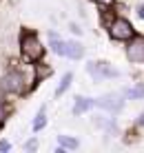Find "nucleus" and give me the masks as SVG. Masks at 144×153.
<instances>
[{"label":"nucleus","instance_id":"obj_1","mask_svg":"<svg viewBox=\"0 0 144 153\" xmlns=\"http://www.w3.org/2000/svg\"><path fill=\"white\" fill-rule=\"evenodd\" d=\"M51 49L56 51L58 56H65V58H71V60H78L82 58L84 49L80 42H67V40H60L56 33H51Z\"/></svg>","mask_w":144,"mask_h":153},{"label":"nucleus","instance_id":"obj_2","mask_svg":"<svg viewBox=\"0 0 144 153\" xmlns=\"http://www.w3.org/2000/svg\"><path fill=\"white\" fill-rule=\"evenodd\" d=\"M42 53H45V47L40 45V40L36 38V36H24L22 38V56H24V60L36 62V60L42 58Z\"/></svg>","mask_w":144,"mask_h":153},{"label":"nucleus","instance_id":"obj_3","mask_svg":"<svg viewBox=\"0 0 144 153\" xmlns=\"http://www.w3.org/2000/svg\"><path fill=\"white\" fill-rule=\"evenodd\" d=\"M109 33H111V38H113V40H131V38H133V27H131L129 20L118 18V20H113V22H111Z\"/></svg>","mask_w":144,"mask_h":153},{"label":"nucleus","instance_id":"obj_4","mask_svg":"<svg viewBox=\"0 0 144 153\" xmlns=\"http://www.w3.org/2000/svg\"><path fill=\"white\" fill-rule=\"evenodd\" d=\"M89 73H91L95 80H102V78H115V76H118V71L111 69L106 62H91V65H89Z\"/></svg>","mask_w":144,"mask_h":153},{"label":"nucleus","instance_id":"obj_5","mask_svg":"<svg viewBox=\"0 0 144 153\" xmlns=\"http://www.w3.org/2000/svg\"><path fill=\"white\" fill-rule=\"evenodd\" d=\"M131 62H144V38H133L129 49H126Z\"/></svg>","mask_w":144,"mask_h":153},{"label":"nucleus","instance_id":"obj_6","mask_svg":"<svg viewBox=\"0 0 144 153\" xmlns=\"http://www.w3.org/2000/svg\"><path fill=\"white\" fill-rule=\"evenodd\" d=\"M22 82H24L22 73H20V71H11L2 80V89H4V91H22Z\"/></svg>","mask_w":144,"mask_h":153},{"label":"nucleus","instance_id":"obj_7","mask_svg":"<svg viewBox=\"0 0 144 153\" xmlns=\"http://www.w3.org/2000/svg\"><path fill=\"white\" fill-rule=\"evenodd\" d=\"M98 104H100V107H104V109H109V111H118V109L122 107V100L118 96H106V98L100 100Z\"/></svg>","mask_w":144,"mask_h":153},{"label":"nucleus","instance_id":"obj_8","mask_svg":"<svg viewBox=\"0 0 144 153\" xmlns=\"http://www.w3.org/2000/svg\"><path fill=\"white\" fill-rule=\"evenodd\" d=\"M93 107V100H89V98H78L76 100V107H73V113L80 115V113H84L87 109H91Z\"/></svg>","mask_w":144,"mask_h":153},{"label":"nucleus","instance_id":"obj_9","mask_svg":"<svg viewBox=\"0 0 144 153\" xmlns=\"http://www.w3.org/2000/svg\"><path fill=\"white\" fill-rule=\"evenodd\" d=\"M58 142H60L62 146H67V149H78V140L67 138V135H60V138H58Z\"/></svg>","mask_w":144,"mask_h":153},{"label":"nucleus","instance_id":"obj_10","mask_svg":"<svg viewBox=\"0 0 144 153\" xmlns=\"http://www.w3.org/2000/svg\"><path fill=\"white\" fill-rule=\"evenodd\" d=\"M71 84V73H65V78H62V82H60V87H58V91H56V96H62V93L67 91V87Z\"/></svg>","mask_w":144,"mask_h":153},{"label":"nucleus","instance_id":"obj_11","mask_svg":"<svg viewBox=\"0 0 144 153\" xmlns=\"http://www.w3.org/2000/svg\"><path fill=\"white\" fill-rule=\"evenodd\" d=\"M126 96H129L131 100H135V98H144V84H140V87H135V89H131Z\"/></svg>","mask_w":144,"mask_h":153},{"label":"nucleus","instance_id":"obj_12","mask_svg":"<svg viewBox=\"0 0 144 153\" xmlns=\"http://www.w3.org/2000/svg\"><path fill=\"white\" fill-rule=\"evenodd\" d=\"M47 124V118H45V111H40L38 113V118H36V122H33V131H40L42 126Z\"/></svg>","mask_w":144,"mask_h":153},{"label":"nucleus","instance_id":"obj_13","mask_svg":"<svg viewBox=\"0 0 144 153\" xmlns=\"http://www.w3.org/2000/svg\"><path fill=\"white\" fill-rule=\"evenodd\" d=\"M7 113H9V107H7V104H0V122L7 118Z\"/></svg>","mask_w":144,"mask_h":153},{"label":"nucleus","instance_id":"obj_14","mask_svg":"<svg viewBox=\"0 0 144 153\" xmlns=\"http://www.w3.org/2000/svg\"><path fill=\"white\" fill-rule=\"evenodd\" d=\"M49 73H51L49 67H40L38 69V78H45V76H49Z\"/></svg>","mask_w":144,"mask_h":153},{"label":"nucleus","instance_id":"obj_15","mask_svg":"<svg viewBox=\"0 0 144 153\" xmlns=\"http://www.w3.org/2000/svg\"><path fill=\"white\" fill-rule=\"evenodd\" d=\"M0 151H9V142H7V140L0 142Z\"/></svg>","mask_w":144,"mask_h":153},{"label":"nucleus","instance_id":"obj_16","mask_svg":"<svg viewBox=\"0 0 144 153\" xmlns=\"http://www.w3.org/2000/svg\"><path fill=\"white\" fill-rule=\"evenodd\" d=\"M137 16H140V18H144V4H140V7H137Z\"/></svg>","mask_w":144,"mask_h":153},{"label":"nucleus","instance_id":"obj_17","mask_svg":"<svg viewBox=\"0 0 144 153\" xmlns=\"http://www.w3.org/2000/svg\"><path fill=\"white\" fill-rule=\"evenodd\" d=\"M95 2H100V4H111L113 0H95Z\"/></svg>","mask_w":144,"mask_h":153},{"label":"nucleus","instance_id":"obj_18","mask_svg":"<svg viewBox=\"0 0 144 153\" xmlns=\"http://www.w3.org/2000/svg\"><path fill=\"white\" fill-rule=\"evenodd\" d=\"M0 126H2V124H0Z\"/></svg>","mask_w":144,"mask_h":153}]
</instances>
